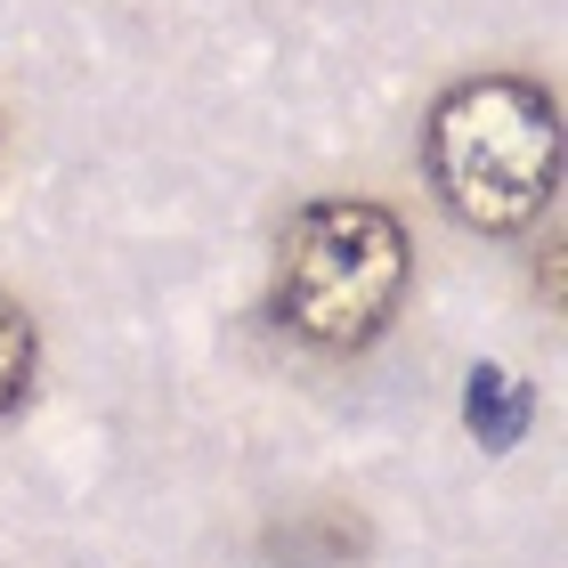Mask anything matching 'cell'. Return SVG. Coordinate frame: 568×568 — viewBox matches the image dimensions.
Here are the masks:
<instances>
[{"mask_svg": "<svg viewBox=\"0 0 568 568\" xmlns=\"http://www.w3.org/2000/svg\"><path fill=\"white\" fill-rule=\"evenodd\" d=\"M430 195L479 236H520L552 203L560 179V114L520 73H471L430 106L423 131Z\"/></svg>", "mask_w": 568, "mask_h": 568, "instance_id": "cell-1", "label": "cell"}, {"mask_svg": "<svg viewBox=\"0 0 568 568\" xmlns=\"http://www.w3.org/2000/svg\"><path fill=\"white\" fill-rule=\"evenodd\" d=\"M406 227L382 203L333 195L284 227L276 244V325L308 349H366L406 301Z\"/></svg>", "mask_w": 568, "mask_h": 568, "instance_id": "cell-2", "label": "cell"}, {"mask_svg": "<svg viewBox=\"0 0 568 568\" xmlns=\"http://www.w3.org/2000/svg\"><path fill=\"white\" fill-rule=\"evenodd\" d=\"M33 366H41V333H33V317L0 293V423L24 406V390H33Z\"/></svg>", "mask_w": 568, "mask_h": 568, "instance_id": "cell-3", "label": "cell"}, {"mask_svg": "<svg viewBox=\"0 0 568 568\" xmlns=\"http://www.w3.org/2000/svg\"><path fill=\"white\" fill-rule=\"evenodd\" d=\"M471 406H479V430L504 438V382L496 374H471Z\"/></svg>", "mask_w": 568, "mask_h": 568, "instance_id": "cell-4", "label": "cell"}]
</instances>
